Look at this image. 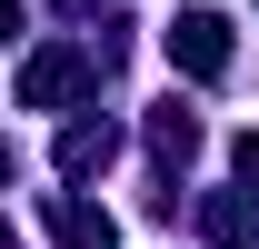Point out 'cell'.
I'll return each instance as SVG.
<instances>
[{
    "instance_id": "52a82bcc",
    "label": "cell",
    "mask_w": 259,
    "mask_h": 249,
    "mask_svg": "<svg viewBox=\"0 0 259 249\" xmlns=\"http://www.w3.org/2000/svg\"><path fill=\"white\" fill-rule=\"evenodd\" d=\"M229 170H239V180L259 189V130H239V140H229Z\"/></svg>"
},
{
    "instance_id": "30bf717a",
    "label": "cell",
    "mask_w": 259,
    "mask_h": 249,
    "mask_svg": "<svg viewBox=\"0 0 259 249\" xmlns=\"http://www.w3.org/2000/svg\"><path fill=\"white\" fill-rule=\"evenodd\" d=\"M0 180H10V140H0Z\"/></svg>"
},
{
    "instance_id": "7a4b0ae2",
    "label": "cell",
    "mask_w": 259,
    "mask_h": 249,
    "mask_svg": "<svg viewBox=\"0 0 259 249\" xmlns=\"http://www.w3.org/2000/svg\"><path fill=\"white\" fill-rule=\"evenodd\" d=\"M169 70H190V80H220L229 70V20L220 10H180L169 20Z\"/></svg>"
},
{
    "instance_id": "277c9868",
    "label": "cell",
    "mask_w": 259,
    "mask_h": 249,
    "mask_svg": "<svg viewBox=\"0 0 259 249\" xmlns=\"http://www.w3.org/2000/svg\"><path fill=\"white\" fill-rule=\"evenodd\" d=\"M120 159V130L110 120H70L60 130V180H90V170H110Z\"/></svg>"
},
{
    "instance_id": "8992f818",
    "label": "cell",
    "mask_w": 259,
    "mask_h": 249,
    "mask_svg": "<svg viewBox=\"0 0 259 249\" xmlns=\"http://www.w3.org/2000/svg\"><path fill=\"white\" fill-rule=\"evenodd\" d=\"M150 140H160L169 159H190V150H199V120H190V110H180V100H169L160 120H150Z\"/></svg>"
},
{
    "instance_id": "3957f363",
    "label": "cell",
    "mask_w": 259,
    "mask_h": 249,
    "mask_svg": "<svg viewBox=\"0 0 259 249\" xmlns=\"http://www.w3.org/2000/svg\"><path fill=\"white\" fill-rule=\"evenodd\" d=\"M199 239L209 249H249L259 239V189H220V199L199 210Z\"/></svg>"
},
{
    "instance_id": "6da1fadb",
    "label": "cell",
    "mask_w": 259,
    "mask_h": 249,
    "mask_svg": "<svg viewBox=\"0 0 259 249\" xmlns=\"http://www.w3.org/2000/svg\"><path fill=\"white\" fill-rule=\"evenodd\" d=\"M80 90H90V50L50 40V50L20 60V110H60V100H80Z\"/></svg>"
},
{
    "instance_id": "9c48e42d",
    "label": "cell",
    "mask_w": 259,
    "mask_h": 249,
    "mask_svg": "<svg viewBox=\"0 0 259 249\" xmlns=\"http://www.w3.org/2000/svg\"><path fill=\"white\" fill-rule=\"evenodd\" d=\"M0 249H20V229H10V219H0Z\"/></svg>"
},
{
    "instance_id": "ba28073f",
    "label": "cell",
    "mask_w": 259,
    "mask_h": 249,
    "mask_svg": "<svg viewBox=\"0 0 259 249\" xmlns=\"http://www.w3.org/2000/svg\"><path fill=\"white\" fill-rule=\"evenodd\" d=\"M10 40H20V0H0V50H10Z\"/></svg>"
},
{
    "instance_id": "5b68a950",
    "label": "cell",
    "mask_w": 259,
    "mask_h": 249,
    "mask_svg": "<svg viewBox=\"0 0 259 249\" xmlns=\"http://www.w3.org/2000/svg\"><path fill=\"white\" fill-rule=\"evenodd\" d=\"M50 229H60V249H120L110 210H90V199H50Z\"/></svg>"
}]
</instances>
